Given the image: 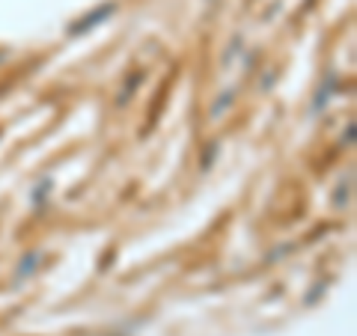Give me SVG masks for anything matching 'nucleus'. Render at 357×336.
Here are the masks:
<instances>
[{"instance_id":"nucleus-1","label":"nucleus","mask_w":357,"mask_h":336,"mask_svg":"<svg viewBox=\"0 0 357 336\" xmlns=\"http://www.w3.org/2000/svg\"><path fill=\"white\" fill-rule=\"evenodd\" d=\"M114 3H105V6H98V9H93V13H89L86 18H81V21H75V24H72V36H77V33H86V30H93L96 24H98V21H105L110 13H114Z\"/></svg>"},{"instance_id":"nucleus-2","label":"nucleus","mask_w":357,"mask_h":336,"mask_svg":"<svg viewBox=\"0 0 357 336\" xmlns=\"http://www.w3.org/2000/svg\"><path fill=\"white\" fill-rule=\"evenodd\" d=\"M33 262H39V256H36V253H30V256H24V259H21V268H18V277H24V274H30V271H33Z\"/></svg>"},{"instance_id":"nucleus-3","label":"nucleus","mask_w":357,"mask_h":336,"mask_svg":"<svg viewBox=\"0 0 357 336\" xmlns=\"http://www.w3.org/2000/svg\"><path fill=\"white\" fill-rule=\"evenodd\" d=\"M3 57H6V54H3V51H0V63H3Z\"/></svg>"}]
</instances>
